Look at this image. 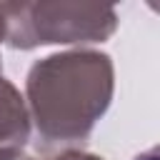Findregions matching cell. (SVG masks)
I'll use <instances>...</instances> for the list:
<instances>
[{"mask_svg":"<svg viewBox=\"0 0 160 160\" xmlns=\"http://www.w3.org/2000/svg\"><path fill=\"white\" fill-rule=\"evenodd\" d=\"M112 98V62L105 52L72 50L35 62L28 102L40 138L72 142L88 138Z\"/></svg>","mask_w":160,"mask_h":160,"instance_id":"6da1fadb","label":"cell"},{"mask_svg":"<svg viewBox=\"0 0 160 160\" xmlns=\"http://www.w3.org/2000/svg\"><path fill=\"white\" fill-rule=\"evenodd\" d=\"M2 40L12 48L48 42H92L115 32L118 15L95 2H0Z\"/></svg>","mask_w":160,"mask_h":160,"instance_id":"7a4b0ae2","label":"cell"},{"mask_svg":"<svg viewBox=\"0 0 160 160\" xmlns=\"http://www.w3.org/2000/svg\"><path fill=\"white\" fill-rule=\"evenodd\" d=\"M30 135L28 110L20 92L0 72V160H15Z\"/></svg>","mask_w":160,"mask_h":160,"instance_id":"3957f363","label":"cell"},{"mask_svg":"<svg viewBox=\"0 0 160 160\" xmlns=\"http://www.w3.org/2000/svg\"><path fill=\"white\" fill-rule=\"evenodd\" d=\"M55 160H100V158H92V155H85V152H65L62 158H55Z\"/></svg>","mask_w":160,"mask_h":160,"instance_id":"277c9868","label":"cell"},{"mask_svg":"<svg viewBox=\"0 0 160 160\" xmlns=\"http://www.w3.org/2000/svg\"><path fill=\"white\" fill-rule=\"evenodd\" d=\"M135 160H158V150L152 148V150H148V152H142V155H138Z\"/></svg>","mask_w":160,"mask_h":160,"instance_id":"5b68a950","label":"cell"},{"mask_svg":"<svg viewBox=\"0 0 160 160\" xmlns=\"http://www.w3.org/2000/svg\"><path fill=\"white\" fill-rule=\"evenodd\" d=\"M0 40H2V18H0Z\"/></svg>","mask_w":160,"mask_h":160,"instance_id":"8992f818","label":"cell"}]
</instances>
